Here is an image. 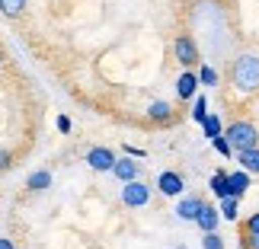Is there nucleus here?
Segmentation results:
<instances>
[{
	"label": "nucleus",
	"mask_w": 259,
	"mask_h": 249,
	"mask_svg": "<svg viewBox=\"0 0 259 249\" xmlns=\"http://www.w3.org/2000/svg\"><path fill=\"white\" fill-rule=\"evenodd\" d=\"M218 211H221L224 221H237V217H240V202H237V198H224Z\"/></svg>",
	"instance_id": "19"
},
{
	"label": "nucleus",
	"mask_w": 259,
	"mask_h": 249,
	"mask_svg": "<svg viewBox=\"0 0 259 249\" xmlns=\"http://www.w3.org/2000/svg\"><path fill=\"white\" fill-rule=\"evenodd\" d=\"M224 137H227V144L234 147V154L259 147V128L253 122H246V118H237V122L227 125L224 128Z\"/></svg>",
	"instance_id": "2"
},
{
	"label": "nucleus",
	"mask_w": 259,
	"mask_h": 249,
	"mask_svg": "<svg viewBox=\"0 0 259 249\" xmlns=\"http://www.w3.org/2000/svg\"><path fill=\"white\" fill-rule=\"evenodd\" d=\"M231 83L243 96L259 93V55H253V52L237 55V61L231 64Z\"/></svg>",
	"instance_id": "1"
},
{
	"label": "nucleus",
	"mask_w": 259,
	"mask_h": 249,
	"mask_svg": "<svg viewBox=\"0 0 259 249\" xmlns=\"http://www.w3.org/2000/svg\"><path fill=\"white\" fill-rule=\"evenodd\" d=\"M202 249H224V240L218 233H205L202 236Z\"/></svg>",
	"instance_id": "23"
},
{
	"label": "nucleus",
	"mask_w": 259,
	"mask_h": 249,
	"mask_svg": "<svg viewBox=\"0 0 259 249\" xmlns=\"http://www.w3.org/2000/svg\"><path fill=\"white\" fill-rule=\"evenodd\" d=\"M157 192L166 195V198H179L186 192V179L183 173H176V169H163L160 176H157Z\"/></svg>",
	"instance_id": "5"
},
{
	"label": "nucleus",
	"mask_w": 259,
	"mask_h": 249,
	"mask_svg": "<svg viewBox=\"0 0 259 249\" xmlns=\"http://www.w3.org/2000/svg\"><path fill=\"white\" fill-rule=\"evenodd\" d=\"M189 115H192L195 125H205V118H208V99H205V93L195 96V106H192V112H189Z\"/></svg>",
	"instance_id": "18"
},
{
	"label": "nucleus",
	"mask_w": 259,
	"mask_h": 249,
	"mask_svg": "<svg viewBox=\"0 0 259 249\" xmlns=\"http://www.w3.org/2000/svg\"><path fill=\"white\" fill-rule=\"evenodd\" d=\"M7 61V52H4V48H0V64H4Z\"/></svg>",
	"instance_id": "29"
},
{
	"label": "nucleus",
	"mask_w": 259,
	"mask_h": 249,
	"mask_svg": "<svg viewBox=\"0 0 259 249\" xmlns=\"http://www.w3.org/2000/svg\"><path fill=\"white\" fill-rule=\"evenodd\" d=\"M198 74L195 71H186V74H179V80H176V96L183 99V103H189V99H195L198 96Z\"/></svg>",
	"instance_id": "10"
},
{
	"label": "nucleus",
	"mask_w": 259,
	"mask_h": 249,
	"mask_svg": "<svg viewBox=\"0 0 259 249\" xmlns=\"http://www.w3.org/2000/svg\"><path fill=\"white\" fill-rule=\"evenodd\" d=\"M202 205H205V198H198V195H183V198H179V205H176V217H179V221L195 224V217H198V211H202Z\"/></svg>",
	"instance_id": "8"
},
{
	"label": "nucleus",
	"mask_w": 259,
	"mask_h": 249,
	"mask_svg": "<svg viewBox=\"0 0 259 249\" xmlns=\"http://www.w3.org/2000/svg\"><path fill=\"white\" fill-rule=\"evenodd\" d=\"M115 160H118V157L109 151V147H93V151L87 154V166L96 169V173H112Z\"/></svg>",
	"instance_id": "6"
},
{
	"label": "nucleus",
	"mask_w": 259,
	"mask_h": 249,
	"mask_svg": "<svg viewBox=\"0 0 259 249\" xmlns=\"http://www.w3.org/2000/svg\"><path fill=\"white\" fill-rule=\"evenodd\" d=\"M0 249H16V246H13V240H0Z\"/></svg>",
	"instance_id": "28"
},
{
	"label": "nucleus",
	"mask_w": 259,
	"mask_h": 249,
	"mask_svg": "<svg viewBox=\"0 0 259 249\" xmlns=\"http://www.w3.org/2000/svg\"><path fill=\"white\" fill-rule=\"evenodd\" d=\"M237 160H240V169H243V173L256 176V173H259V147H253V151H240V154H237Z\"/></svg>",
	"instance_id": "15"
},
{
	"label": "nucleus",
	"mask_w": 259,
	"mask_h": 249,
	"mask_svg": "<svg viewBox=\"0 0 259 249\" xmlns=\"http://www.w3.org/2000/svg\"><path fill=\"white\" fill-rule=\"evenodd\" d=\"M240 249H259V236H243V240H240Z\"/></svg>",
	"instance_id": "26"
},
{
	"label": "nucleus",
	"mask_w": 259,
	"mask_h": 249,
	"mask_svg": "<svg viewBox=\"0 0 259 249\" xmlns=\"http://www.w3.org/2000/svg\"><path fill=\"white\" fill-rule=\"evenodd\" d=\"M26 188L29 192H45V188H52V173H48V169H35V173L26 179Z\"/></svg>",
	"instance_id": "14"
},
{
	"label": "nucleus",
	"mask_w": 259,
	"mask_h": 249,
	"mask_svg": "<svg viewBox=\"0 0 259 249\" xmlns=\"http://www.w3.org/2000/svg\"><path fill=\"white\" fill-rule=\"evenodd\" d=\"M227 185H231V198H240L246 195V188H250V173H243V169H227Z\"/></svg>",
	"instance_id": "12"
},
{
	"label": "nucleus",
	"mask_w": 259,
	"mask_h": 249,
	"mask_svg": "<svg viewBox=\"0 0 259 249\" xmlns=\"http://www.w3.org/2000/svg\"><path fill=\"white\" fill-rule=\"evenodd\" d=\"M10 166H13V154H10V151H0V173L10 169Z\"/></svg>",
	"instance_id": "25"
},
{
	"label": "nucleus",
	"mask_w": 259,
	"mask_h": 249,
	"mask_svg": "<svg viewBox=\"0 0 259 249\" xmlns=\"http://www.w3.org/2000/svg\"><path fill=\"white\" fill-rule=\"evenodd\" d=\"M147 122H154V125H170L173 122V106L170 103H163V99H157V103L147 106Z\"/></svg>",
	"instance_id": "11"
},
{
	"label": "nucleus",
	"mask_w": 259,
	"mask_h": 249,
	"mask_svg": "<svg viewBox=\"0 0 259 249\" xmlns=\"http://www.w3.org/2000/svg\"><path fill=\"white\" fill-rule=\"evenodd\" d=\"M211 147H214V154H221V157H234V147L227 144V137H224V134H221V137H214Z\"/></svg>",
	"instance_id": "21"
},
{
	"label": "nucleus",
	"mask_w": 259,
	"mask_h": 249,
	"mask_svg": "<svg viewBox=\"0 0 259 249\" xmlns=\"http://www.w3.org/2000/svg\"><path fill=\"white\" fill-rule=\"evenodd\" d=\"M218 224H221V211H218L214 205H202V211H198V217H195V227L202 233H218Z\"/></svg>",
	"instance_id": "9"
},
{
	"label": "nucleus",
	"mask_w": 259,
	"mask_h": 249,
	"mask_svg": "<svg viewBox=\"0 0 259 249\" xmlns=\"http://www.w3.org/2000/svg\"><path fill=\"white\" fill-rule=\"evenodd\" d=\"M151 195H154V188L147 182H141V179L122 185V205L125 208H147L151 205Z\"/></svg>",
	"instance_id": "4"
},
{
	"label": "nucleus",
	"mask_w": 259,
	"mask_h": 249,
	"mask_svg": "<svg viewBox=\"0 0 259 249\" xmlns=\"http://www.w3.org/2000/svg\"><path fill=\"white\" fill-rule=\"evenodd\" d=\"M125 154H128V157H135V160H141V157H144L141 147H132V144H125Z\"/></svg>",
	"instance_id": "27"
},
{
	"label": "nucleus",
	"mask_w": 259,
	"mask_h": 249,
	"mask_svg": "<svg viewBox=\"0 0 259 249\" xmlns=\"http://www.w3.org/2000/svg\"><path fill=\"white\" fill-rule=\"evenodd\" d=\"M195 74H198V83H202V86H218V71L211 64H198Z\"/></svg>",
	"instance_id": "20"
},
{
	"label": "nucleus",
	"mask_w": 259,
	"mask_h": 249,
	"mask_svg": "<svg viewBox=\"0 0 259 249\" xmlns=\"http://www.w3.org/2000/svg\"><path fill=\"white\" fill-rule=\"evenodd\" d=\"M243 236H259V211L246 217V224H243Z\"/></svg>",
	"instance_id": "22"
},
{
	"label": "nucleus",
	"mask_w": 259,
	"mask_h": 249,
	"mask_svg": "<svg viewBox=\"0 0 259 249\" xmlns=\"http://www.w3.org/2000/svg\"><path fill=\"white\" fill-rule=\"evenodd\" d=\"M202 134L208 137V141H214V137H221V115L208 112V118H205V125H202Z\"/></svg>",
	"instance_id": "16"
},
{
	"label": "nucleus",
	"mask_w": 259,
	"mask_h": 249,
	"mask_svg": "<svg viewBox=\"0 0 259 249\" xmlns=\"http://www.w3.org/2000/svg\"><path fill=\"white\" fill-rule=\"evenodd\" d=\"M211 195L218 202H224V198H231V185H227V169H218L211 176Z\"/></svg>",
	"instance_id": "13"
},
{
	"label": "nucleus",
	"mask_w": 259,
	"mask_h": 249,
	"mask_svg": "<svg viewBox=\"0 0 259 249\" xmlns=\"http://www.w3.org/2000/svg\"><path fill=\"white\" fill-rule=\"evenodd\" d=\"M112 176L118 182H135V179H141V163L135 157H118L115 166H112Z\"/></svg>",
	"instance_id": "7"
},
{
	"label": "nucleus",
	"mask_w": 259,
	"mask_h": 249,
	"mask_svg": "<svg viewBox=\"0 0 259 249\" xmlns=\"http://www.w3.org/2000/svg\"><path fill=\"white\" fill-rule=\"evenodd\" d=\"M173 58L186 67V71H192V67L202 64V55H198V42H195V35H189V32L176 35V38H173Z\"/></svg>",
	"instance_id": "3"
},
{
	"label": "nucleus",
	"mask_w": 259,
	"mask_h": 249,
	"mask_svg": "<svg viewBox=\"0 0 259 249\" xmlns=\"http://www.w3.org/2000/svg\"><path fill=\"white\" fill-rule=\"evenodd\" d=\"M71 118H67V115H58V131H61V134H71Z\"/></svg>",
	"instance_id": "24"
},
{
	"label": "nucleus",
	"mask_w": 259,
	"mask_h": 249,
	"mask_svg": "<svg viewBox=\"0 0 259 249\" xmlns=\"http://www.w3.org/2000/svg\"><path fill=\"white\" fill-rule=\"evenodd\" d=\"M23 10H26V0H0V13H4L7 19L23 16Z\"/></svg>",
	"instance_id": "17"
}]
</instances>
